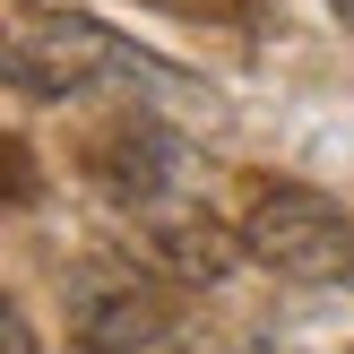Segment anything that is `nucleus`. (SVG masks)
Segmentation results:
<instances>
[{
	"mask_svg": "<svg viewBox=\"0 0 354 354\" xmlns=\"http://www.w3.org/2000/svg\"><path fill=\"white\" fill-rule=\"evenodd\" d=\"M69 328L86 354H173L182 337V311L130 268H78L69 286Z\"/></svg>",
	"mask_w": 354,
	"mask_h": 354,
	"instance_id": "3",
	"label": "nucleus"
},
{
	"mask_svg": "<svg viewBox=\"0 0 354 354\" xmlns=\"http://www.w3.org/2000/svg\"><path fill=\"white\" fill-rule=\"evenodd\" d=\"M173 173H182V138L156 121H130L121 138H104V190L113 199H156Z\"/></svg>",
	"mask_w": 354,
	"mask_h": 354,
	"instance_id": "4",
	"label": "nucleus"
},
{
	"mask_svg": "<svg viewBox=\"0 0 354 354\" xmlns=\"http://www.w3.org/2000/svg\"><path fill=\"white\" fill-rule=\"evenodd\" d=\"M104 78L182 86V95H190V78H173L156 52H138L130 35L95 26V17L44 9V17H26V26L9 35V86H17V95H86V86H104Z\"/></svg>",
	"mask_w": 354,
	"mask_h": 354,
	"instance_id": "1",
	"label": "nucleus"
},
{
	"mask_svg": "<svg viewBox=\"0 0 354 354\" xmlns=\"http://www.w3.org/2000/svg\"><path fill=\"white\" fill-rule=\"evenodd\" d=\"M0 337H9V354H35V337H26V311H17V303L0 311Z\"/></svg>",
	"mask_w": 354,
	"mask_h": 354,
	"instance_id": "7",
	"label": "nucleus"
},
{
	"mask_svg": "<svg viewBox=\"0 0 354 354\" xmlns=\"http://www.w3.org/2000/svg\"><path fill=\"white\" fill-rule=\"evenodd\" d=\"M242 251L294 286H354V216L303 182H259L242 216Z\"/></svg>",
	"mask_w": 354,
	"mask_h": 354,
	"instance_id": "2",
	"label": "nucleus"
},
{
	"mask_svg": "<svg viewBox=\"0 0 354 354\" xmlns=\"http://www.w3.org/2000/svg\"><path fill=\"white\" fill-rule=\"evenodd\" d=\"M328 9H337V17H346V26H354V0H328Z\"/></svg>",
	"mask_w": 354,
	"mask_h": 354,
	"instance_id": "8",
	"label": "nucleus"
},
{
	"mask_svg": "<svg viewBox=\"0 0 354 354\" xmlns=\"http://www.w3.org/2000/svg\"><path fill=\"white\" fill-rule=\"evenodd\" d=\"M156 251H165V268H182L190 286H207V277H225V268H234L242 234L225 242L207 216H156Z\"/></svg>",
	"mask_w": 354,
	"mask_h": 354,
	"instance_id": "5",
	"label": "nucleus"
},
{
	"mask_svg": "<svg viewBox=\"0 0 354 354\" xmlns=\"http://www.w3.org/2000/svg\"><path fill=\"white\" fill-rule=\"evenodd\" d=\"M156 9H182V17H216V26H242V17H259V0H156Z\"/></svg>",
	"mask_w": 354,
	"mask_h": 354,
	"instance_id": "6",
	"label": "nucleus"
}]
</instances>
